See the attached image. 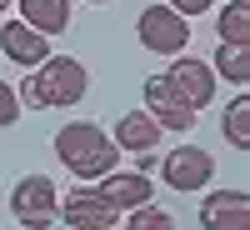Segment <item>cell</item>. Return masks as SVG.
<instances>
[{"label":"cell","instance_id":"cell-1","mask_svg":"<svg viewBox=\"0 0 250 230\" xmlns=\"http://www.w3.org/2000/svg\"><path fill=\"white\" fill-rule=\"evenodd\" d=\"M55 160L65 165L75 180H100V175L115 170L120 145L100 130V125H90V120H70V125H60V130H55Z\"/></svg>","mask_w":250,"mask_h":230},{"label":"cell","instance_id":"cell-2","mask_svg":"<svg viewBox=\"0 0 250 230\" xmlns=\"http://www.w3.org/2000/svg\"><path fill=\"white\" fill-rule=\"evenodd\" d=\"M90 90V70L75 55H45L25 80V100L35 110H70Z\"/></svg>","mask_w":250,"mask_h":230},{"label":"cell","instance_id":"cell-3","mask_svg":"<svg viewBox=\"0 0 250 230\" xmlns=\"http://www.w3.org/2000/svg\"><path fill=\"white\" fill-rule=\"evenodd\" d=\"M10 215L15 225H25V230H50L60 220V190H55V180L50 175H25V180H15V190H10Z\"/></svg>","mask_w":250,"mask_h":230},{"label":"cell","instance_id":"cell-4","mask_svg":"<svg viewBox=\"0 0 250 230\" xmlns=\"http://www.w3.org/2000/svg\"><path fill=\"white\" fill-rule=\"evenodd\" d=\"M135 40L150 55H185V45H190V20L175 15L170 5H145L140 20H135Z\"/></svg>","mask_w":250,"mask_h":230},{"label":"cell","instance_id":"cell-5","mask_svg":"<svg viewBox=\"0 0 250 230\" xmlns=\"http://www.w3.org/2000/svg\"><path fill=\"white\" fill-rule=\"evenodd\" d=\"M160 180L180 195H195V190H210L215 180V155L200 150V145H175L170 155L160 160Z\"/></svg>","mask_w":250,"mask_h":230},{"label":"cell","instance_id":"cell-6","mask_svg":"<svg viewBox=\"0 0 250 230\" xmlns=\"http://www.w3.org/2000/svg\"><path fill=\"white\" fill-rule=\"evenodd\" d=\"M165 85H170L185 105H190L195 115L215 100V70H210V60H195V55H175L170 60V70H165Z\"/></svg>","mask_w":250,"mask_h":230},{"label":"cell","instance_id":"cell-7","mask_svg":"<svg viewBox=\"0 0 250 230\" xmlns=\"http://www.w3.org/2000/svg\"><path fill=\"white\" fill-rule=\"evenodd\" d=\"M115 215H120V210H115V205H110L105 195L95 190V185H85V180H80L70 195H60V220H65L70 230H90V225H115Z\"/></svg>","mask_w":250,"mask_h":230},{"label":"cell","instance_id":"cell-8","mask_svg":"<svg viewBox=\"0 0 250 230\" xmlns=\"http://www.w3.org/2000/svg\"><path fill=\"white\" fill-rule=\"evenodd\" d=\"M145 115H150L160 130H190V125H195V110L165 85V75H150V80H145Z\"/></svg>","mask_w":250,"mask_h":230},{"label":"cell","instance_id":"cell-9","mask_svg":"<svg viewBox=\"0 0 250 230\" xmlns=\"http://www.w3.org/2000/svg\"><path fill=\"white\" fill-rule=\"evenodd\" d=\"M205 230H250V195L245 190H210L200 200Z\"/></svg>","mask_w":250,"mask_h":230},{"label":"cell","instance_id":"cell-10","mask_svg":"<svg viewBox=\"0 0 250 230\" xmlns=\"http://www.w3.org/2000/svg\"><path fill=\"white\" fill-rule=\"evenodd\" d=\"M0 50H5V60H15V65L35 70L40 60L50 55V40L40 35V30H30L25 20H5V25H0Z\"/></svg>","mask_w":250,"mask_h":230},{"label":"cell","instance_id":"cell-11","mask_svg":"<svg viewBox=\"0 0 250 230\" xmlns=\"http://www.w3.org/2000/svg\"><path fill=\"white\" fill-rule=\"evenodd\" d=\"M95 190L105 195L115 210H135V205L155 200V185H150V175H145V170H110V175H100Z\"/></svg>","mask_w":250,"mask_h":230},{"label":"cell","instance_id":"cell-12","mask_svg":"<svg viewBox=\"0 0 250 230\" xmlns=\"http://www.w3.org/2000/svg\"><path fill=\"white\" fill-rule=\"evenodd\" d=\"M120 150H135V155H150L155 145H160V125L145 115V110H125L115 120V135H110Z\"/></svg>","mask_w":250,"mask_h":230},{"label":"cell","instance_id":"cell-13","mask_svg":"<svg viewBox=\"0 0 250 230\" xmlns=\"http://www.w3.org/2000/svg\"><path fill=\"white\" fill-rule=\"evenodd\" d=\"M15 5H20V20L30 30H40L45 40L70 25V0H15Z\"/></svg>","mask_w":250,"mask_h":230},{"label":"cell","instance_id":"cell-14","mask_svg":"<svg viewBox=\"0 0 250 230\" xmlns=\"http://www.w3.org/2000/svg\"><path fill=\"white\" fill-rule=\"evenodd\" d=\"M215 80H230V85H245L250 80V45H235V40H220V50L210 60Z\"/></svg>","mask_w":250,"mask_h":230},{"label":"cell","instance_id":"cell-15","mask_svg":"<svg viewBox=\"0 0 250 230\" xmlns=\"http://www.w3.org/2000/svg\"><path fill=\"white\" fill-rule=\"evenodd\" d=\"M215 30H220V40L250 45V0H230V5H220V15H215Z\"/></svg>","mask_w":250,"mask_h":230},{"label":"cell","instance_id":"cell-16","mask_svg":"<svg viewBox=\"0 0 250 230\" xmlns=\"http://www.w3.org/2000/svg\"><path fill=\"white\" fill-rule=\"evenodd\" d=\"M225 140L235 150H250V95H235L225 105Z\"/></svg>","mask_w":250,"mask_h":230},{"label":"cell","instance_id":"cell-17","mask_svg":"<svg viewBox=\"0 0 250 230\" xmlns=\"http://www.w3.org/2000/svg\"><path fill=\"white\" fill-rule=\"evenodd\" d=\"M130 220H125V230H175V215L170 210H160V205H135V210H125Z\"/></svg>","mask_w":250,"mask_h":230},{"label":"cell","instance_id":"cell-18","mask_svg":"<svg viewBox=\"0 0 250 230\" xmlns=\"http://www.w3.org/2000/svg\"><path fill=\"white\" fill-rule=\"evenodd\" d=\"M15 120H20V95L0 80V125H15Z\"/></svg>","mask_w":250,"mask_h":230},{"label":"cell","instance_id":"cell-19","mask_svg":"<svg viewBox=\"0 0 250 230\" xmlns=\"http://www.w3.org/2000/svg\"><path fill=\"white\" fill-rule=\"evenodd\" d=\"M210 5H215V0H170V10H175V15H185V20H190V15H205Z\"/></svg>","mask_w":250,"mask_h":230},{"label":"cell","instance_id":"cell-20","mask_svg":"<svg viewBox=\"0 0 250 230\" xmlns=\"http://www.w3.org/2000/svg\"><path fill=\"white\" fill-rule=\"evenodd\" d=\"M5 10H10V0H0V15H5Z\"/></svg>","mask_w":250,"mask_h":230},{"label":"cell","instance_id":"cell-21","mask_svg":"<svg viewBox=\"0 0 250 230\" xmlns=\"http://www.w3.org/2000/svg\"><path fill=\"white\" fill-rule=\"evenodd\" d=\"M90 230H115V225H90Z\"/></svg>","mask_w":250,"mask_h":230},{"label":"cell","instance_id":"cell-22","mask_svg":"<svg viewBox=\"0 0 250 230\" xmlns=\"http://www.w3.org/2000/svg\"><path fill=\"white\" fill-rule=\"evenodd\" d=\"M90 5H110V0H90Z\"/></svg>","mask_w":250,"mask_h":230}]
</instances>
